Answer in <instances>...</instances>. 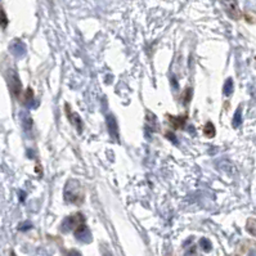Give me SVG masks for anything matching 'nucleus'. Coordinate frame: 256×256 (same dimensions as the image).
<instances>
[{
    "label": "nucleus",
    "instance_id": "4",
    "mask_svg": "<svg viewBox=\"0 0 256 256\" xmlns=\"http://www.w3.org/2000/svg\"><path fill=\"white\" fill-rule=\"evenodd\" d=\"M204 134L207 138H213L215 135V128L211 123H207L206 127L204 129Z\"/></svg>",
    "mask_w": 256,
    "mask_h": 256
},
{
    "label": "nucleus",
    "instance_id": "5",
    "mask_svg": "<svg viewBox=\"0 0 256 256\" xmlns=\"http://www.w3.org/2000/svg\"><path fill=\"white\" fill-rule=\"evenodd\" d=\"M246 229L251 233L253 235H256V220L255 219H249L247 224H246Z\"/></svg>",
    "mask_w": 256,
    "mask_h": 256
},
{
    "label": "nucleus",
    "instance_id": "2",
    "mask_svg": "<svg viewBox=\"0 0 256 256\" xmlns=\"http://www.w3.org/2000/svg\"><path fill=\"white\" fill-rule=\"evenodd\" d=\"M76 238L81 239V241H84V242H88L89 239H90V233H89L88 228H86V225L84 223H81L76 227Z\"/></svg>",
    "mask_w": 256,
    "mask_h": 256
},
{
    "label": "nucleus",
    "instance_id": "3",
    "mask_svg": "<svg viewBox=\"0 0 256 256\" xmlns=\"http://www.w3.org/2000/svg\"><path fill=\"white\" fill-rule=\"evenodd\" d=\"M242 123V111L241 108L237 109V112L235 113V117H233V128H238Z\"/></svg>",
    "mask_w": 256,
    "mask_h": 256
},
{
    "label": "nucleus",
    "instance_id": "6",
    "mask_svg": "<svg viewBox=\"0 0 256 256\" xmlns=\"http://www.w3.org/2000/svg\"><path fill=\"white\" fill-rule=\"evenodd\" d=\"M224 94L225 95H231L233 93V80L232 79H228V80L225 81L224 84Z\"/></svg>",
    "mask_w": 256,
    "mask_h": 256
},
{
    "label": "nucleus",
    "instance_id": "1",
    "mask_svg": "<svg viewBox=\"0 0 256 256\" xmlns=\"http://www.w3.org/2000/svg\"><path fill=\"white\" fill-rule=\"evenodd\" d=\"M221 4H223V7H224L225 12H227L229 17L233 18V20H239L241 18V11H239L237 0H223Z\"/></svg>",
    "mask_w": 256,
    "mask_h": 256
},
{
    "label": "nucleus",
    "instance_id": "7",
    "mask_svg": "<svg viewBox=\"0 0 256 256\" xmlns=\"http://www.w3.org/2000/svg\"><path fill=\"white\" fill-rule=\"evenodd\" d=\"M7 17H5V13L3 11H0V26L1 27H5L7 26Z\"/></svg>",
    "mask_w": 256,
    "mask_h": 256
}]
</instances>
